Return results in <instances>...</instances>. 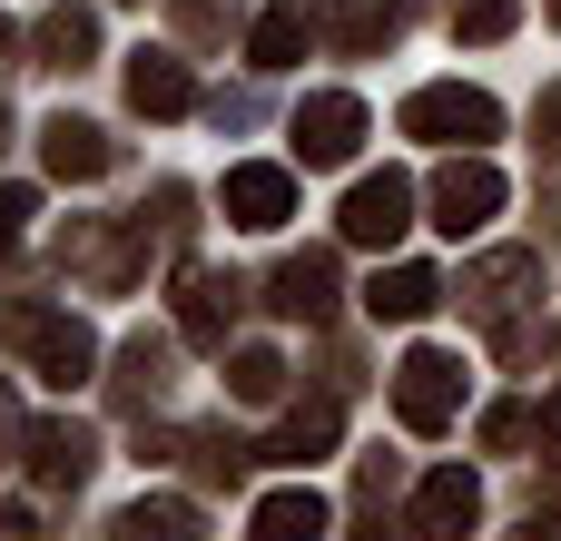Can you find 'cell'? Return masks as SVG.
<instances>
[{
  "mask_svg": "<svg viewBox=\"0 0 561 541\" xmlns=\"http://www.w3.org/2000/svg\"><path fill=\"white\" fill-rule=\"evenodd\" d=\"M10 335L39 355V384H89V365H99V335L79 325V315H10Z\"/></svg>",
  "mask_w": 561,
  "mask_h": 541,
  "instance_id": "6",
  "label": "cell"
},
{
  "mask_svg": "<svg viewBox=\"0 0 561 541\" xmlns=\"http://www.w3.org/2000/svg\"><path fill=\"white\" fill-rule=\"evenodd\" d=\"M533 138L561 158V89H542V108H533Z\"/></svg>",
  "mask_w": 561,
  "mask_h": 541,
  "instance_id": "27",
  "label": "cell"
},
{
  "mask_svg": "<svg viewBox=\"0 0 561 541\" xmlns=\"http://www.w3.org/2000/svg\"><path fill=\"white\" fill-rule=\"evenodd\" d=\"M276 384H286V365H276L266 345H247V355H237V394H247V404H276Z\"/></svg>",
  "mask_w": 561,
  "mask_h": 541,
  "instance_id": "23",
  "label": "cell"
},
{
  "mask_svg": "<svg viewBox=\"0 0 561 541\" xmlns=\"http://www.w3.org/2000/svg\"><path fill=\"white\" fill-rule=\"evenodd\" d=\"M168 10H178L187 30H227V10H237V0H168Z\"/></svg>",
  "mask_w": 561,
  "mask_h": 541,
  "instance_id": "26",
  "label": "cell"
},
{
  "mask_svg": "<svg viewBox=\"0 0 561 541\" xmlns=\"http://www.w3.org/2000/svg\"><path fill=\"white\" fill-rule=\"evenodd\" d=\"M552 20H561V0H552Z\"/></svg>",
  "mask_w": 561,
  "mask_h": 541,
  "instance_id": "31",
  "label": "cell"
},
{
  "mask_svg": "<svg viewBox=\"0 0 561 541\" xmlns=\"http://www.w3.org/2000/svg\"><path fill=\"white\" fill-rule=\"evenodd\" d=\"M394 414H404V434H444V424L463 414V365H454L444 345H414V355L394 365Z\"/></svg>",
  "mask_w": 561,
  "mask_h": 541,
  "instance_id": "2",
  "label": "cell"
},
{
  "mask_svg": "<svg viewBox=\"0 0 561 541\" xmlns=\"http://www.w3.org/2000/svg\"><path fill=\"white\" fill-rule=\"evenodd\" d=\"M523 434H533V414H523V404H493V414H483V444H493V453H513Z\"/></svg>",
  "mask_w": 561,
  "mask_h": 541,
  "instance_id": "25",
  "label": "cell"
},
{
  "mask_svg": "<svg viewBox=\"0 0 561 541\" xmlns=\"http://www.w3.org/2000/svg\"><path fill=\"white\" fill-rule=\"evenodd\" d=\"M513 20H523V0H454V30L463 39H503Z\"/></svg>",
  "mask_w": 561,
  "mask_h": 541,
  "instance_id": "22",
  "label": "cell"
},
{
  "mask_svg": "<svg viewBox=\"0 0 561 541\" xmlns=\"http://www.w3.org/2000/svg\"><path fill=\"white\" fill-rule=\"evenodd\" d=\"M306 39H316V20H306V0H276V10L256 20V39H247V59H256V69H296V59H306Z\"/></svg>",
  "mask_w": 561,
  "mask_h": 541,
  "instance_id": "18",
  "label": "cell"
},
{
  "mask_svg": "<svg viewBox=\"0 0 561 541\" xmlns=\"http://www.w3.org/2000/svg\"><path fill=\"white\" fill-rule=\"evenodd\" d=\"M473 522H483V483H473L463 463H444V473L414 483V532L424 541H463Z\"/></svg>",
  "mask_w": 561,
  "mask_h": 541,
  "instance_id": "8",
  "label": "cell"
},
{
  "mask_svg": "<svg viewBox=\"0 0 561 541\" xmlns=\"http://www.w3.org/2000/svg\"><path fill=\"white\" fill-rule=\"evenodd\" d=\"M404 128L434 138V148H483V138H503V108L483 89H463V79H434V89L404 99Z\"/></svg>",
  "mask_w": 561,
  "mask_h": 541,
  "instance_id": "1",
  "label": "cell"
},
{
  "mask_svg": "<svg viewBox=\"0 0 561 541\" xmlns=\"http://www.w3.org/2000/svg\"><path fill=\"white\" fill-rule=\"evenodd\" d=\"M542 463H552V483H561V394L542 404Z\"/></svg>",
  "mask_w": 561,
  "mask_h": 541,
  "instance_id": "28",
  "label": "cell"
},
{
  "mask_svg": "<svg viewBox=\"0 0 561 541\" xmlns=\"http://www.w3.org/2000/svg\"><path fill=\"white\" fill-rule=\"evenodd\" d=\"M355 148H365V99L316 89V99L296 108V158H306V168H345Z\"/></svg>",
  "mask_w": 561,
  "mask_h": 541,
  "instance_id": "4",
  "label": "cell"
},
{
  "mask_svg": "<svg viewBox=\"0 0 561 541\" xmlns=\"http://www.w3.org/2000/svg\"><path fill=\"white\" fill-rule=\"evenodd\" d=\"M227 325H237V276H207V266H187L178 276V335L187 345H227Z\"/></svg>",
  "mask_w": 561,
  "mask_h": 541,
  "instance_id": "11",
  "label": "cell"
},
{
  "mask_svg": "<svg viewBox=\"0 0 561 541\" xmlns=\"http://www.w3.org/2000/svg\"><path fill=\"white\" fill-rule=\"evenodd\" d=\"M39 49H49V69H79V59L99 49V20H89V10H49V20H39Z\"/></svg>",
  "mask_w": 561,
  "mask_h": 541,
  "instance_id": "21",
  "label": "cell"
},
{
  "mask_svg": "<svg viewBox=\"0 0 561 541\" xmlns=\"http://www.w3.org/2000/svg\"><path fill=\"white\" fill-rule=\"evenodd\" d=\"M335 434H345V414H335V394H316V404H296L286 424H276V444H266V463H325L335 453Z\"/></svg>",
  "mask_w": 561,
  "mask_h": 541,
  "instance_id": "15",
  "label": "cell"
},
{
  "mask_svg": "<svg viewBox=\"0 0 561 541\" xmlns=\"http://www.w3.org/2000/svg\"><path fill=\"white\" fill-rule=\"evenodd\" d=\"M10 444H30V434H20V404H10V384H0V453H10Z\"/></svg>",
  "mask_w": 561,
  "mask_h": 541,
  "instance_id": "29",
  "label": "cell"
},
{
  "mask_svg": "<svg viewBox=\"0 0 561 541\" xmlns=\"http://www.w3.org/2000/svg\"><path fill=\"white\" fill-rule=\"evenodd\" d=\"M128 108L138 118H187L197 108V79L178 49H128Z\"/></svg>",
  "mask_w": 561,
  "mask_h": 541,
  "instance_id": "9",
  "label": "cell"
},
{
  "mask_svg": "<svg viewBox=\"0 0 561 541\" xmlns=\"http://www.w3.org/2000/svg\"><path fill=\"white\" fill-rule=\"evenodd\" d=\"M39 158H49V177H108V128H89V118H49L39 128Z\"/></svg>",
  "mask_w": 561,
  "mask_h": 541,
  "instance_id": "16",
  "label": "cell"
},
{
  "mask_svg": "<svg viewBox=\"0 0 561 541\" xmlns=\"http://www.w3.org/2000/svg\"><path fill=\"white\" fill-rule=\"evenodd\" d=\"M266 306H276L286 325H325V315H335V256H325V246L286 256V266H276V296H266Z\"/></svg>",
  "mask_w": 561,
  "mask_h": 541,
  "instance_id": "10",
  "label": "cell"
},
{
  "mask_svg": "<svg viewBox=\"0 0 561 541\" xmlns=\"http://www.w3.org/2000/svg\"><path fill=\"white\" fill-rule=\"evenodd\" d=\"M434 306H444V276H434V266H385V276L365 286V315H375V325H424Z\"/></svg>",
  "mask_w": 561,
  "mask_h": 541,
  "instance_id": "14",
  "label": "cell"
},
{
  "mask_svg": "<svg viewBox=\"0 0 561 541\" xmlns=\"http://www.w3.org/2000/svg\"><path fill=\"white\" fill-rule=\"evenodd\" d=\"M533 286H542V256H533V246H503V256H483V266L463 276V306H473V315L503 335V325H523Z\"/></svg>",
  "mask_w": 561,
  "mask_h": 541,
  "instance_id": "3",
  "label": "cell"
},
{
  "mask_svg": "<svg viewBox=\"0 0 561 541\" xmlns=\"http://www.w3.org/2000/svg\"><path fill=\"white\" fill-rule=\"evenodd\" d=\"M148 394H168V345H158V335H128V355H118V404H148Z\"/></svg>",
  "mask_w": 561,
  "mask_h": 541,
  "instance_id": "20",
  "label": "cell"
},
{
  "mask_svg": "<svg viewBox=\"0 0 561 541\" xmlns=\"http://www.w3.org/2000/svg\"><path fill=\"white\" fill-rule=\"evenodd\" d=\"M20 453H30V473H39V493H79L89 463H99V434H89V424H39Z\"/></svg>",
  "mask_w": 561,
  "mask_h": 541,
  "instance_id": "12",
  "label": "cell"
},
{
  "mask_svg": "<svg viewBox=\"0 0 561 541\" xmlns=\"http://www.w3.org/2000/svg\"><path fill=\"white\" fill-rule=\"evenodd\" d=\"M523 541H561V522H533V532H523Z\"/></svg>",
  "mask_w": 561,
  "mask_h": 541,
  "instance_id": "30",
  "label": "cell"
},
{
  "mask_svg": "<svg viewBox=\"0 0 561 541\" xmlns=\"http://www.w3.org/2000/svg\"><path fill=\"white\" fill-rule=\"evenodd\" d=\"M197 503H178V493H158V503H128L118 513V541H197Z\"/></svg>",
  "mask_w": 561,
  "mask_h": 541,
  "instance_id": "19",
  "label": "cell"
},
{
  "mask_svg": "<svg viewBox=\"0 0 561 541\" xmlns=\"http://www.w3.org/2000/svg\"><path fill=\"white\" fill-rule=\"evenodd\" d=\"M483 217H503V168L444 158V168H434V227H444V237H473Z\"/></svg>",
  "mask_w": 561,
  "mask_h": 541,
  "instance_id": "5",
  "label": "cell"
},
{
  "mask_svg": "<svg viewBox=\"0 0 561 541\" xmlns=\"http://www.w3.org/2000/svg\"><path fill=\"white\" fill-rule=\"evenodd\" d=\"M217 197H227V217H237V227H256V237L296 217V177H286V168H227V187H217Z\"/></svg>",
  "mask_w": 561,
  "mask_h": 541,
  "instance_id": "13",
  "label": "cell"
},
{
  "mask_svg": "<svg viewBox=\"0 0 561 541\" xmlns=\"http://www.w3.org/2000/svg\"><path fill=\"white\" fill-rule=\"evenodd\" d=\"M247 541H325V503H316L306 483H286V493H266V503H256Z\"/></svg>",
  "mask_w": 561,
  "mask_h": 541,
  "instance_id": "17",
  "label": "cell"
},
{
  "mask_svg": "<svg viewBox=\"0 0 561 541\" xmlns=\"http://www.w3.org/2000/svg\"><path fill=\"white\" fill-rule=\"evenodd\" d=\"M30 217H39V197H30V187H0V256H20Z\"/></svg>",
  "mask_w": 561,
  "mask_h": 541,
  "instance_id": "24",
  "label": "cell"
},
{
  "mask_svg": "<svg viewBox=\"0 0 561 541\" xmlns=\"http://www.w3.org/2000/svg\"><path fill=\"white\" fill-rule=\"evenodd\" d=\"M404 227H414V177L385 168V177H355L345 187V246H394Z\"/></svg>",
  "mask_w": 561,
  "mask_h": 541,
  "instance_id": "7",
  "label": "cell"
}]
</instances>
